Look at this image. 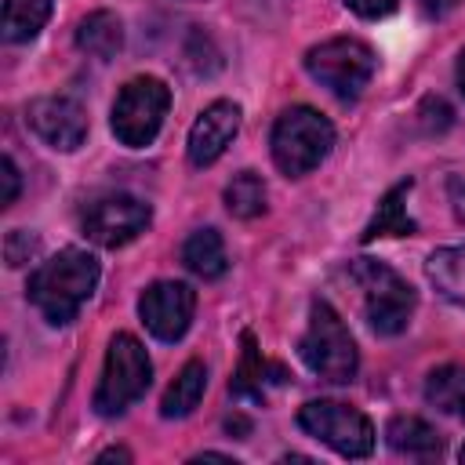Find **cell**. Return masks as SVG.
<instances>
[{
  "mask_svg": "<svg viewBox=\"0 0 465 465\" xmlns=\"http://www.w3.org/2000/svg\"><path fill=\"white\" fill-rule=\"evenodd\" d=\"M345 7L360 18H385L400 7V0H345Z\"/></svg>",
  "mask_w": 465,
  "mask_h": 465,
  "instance_id": "obj_23",
  "label": "cell"
},
{
  "mask_svg": "<svg viewBox=\"0 0 465 465\" xmlns=\"http://www.w3.org/2000/svg\"><path fill=\"white\" fill-rule=\"evenodd\" d=\"M414 4H418V11H421L425 18H432V22H436V18L450 15V11H454L461 0H414Z\"/></svg>",
  "mask_w": 465,
  "mask_h": 465,
  "instance_id": "obj_25",
  "label": "cell"
},
{
  "mask_svg": "<svg viewBox=\"0 0 465 465\" xmlns=\"http://www.w3.org/2000/svg\"><path fill=\"white\" fill-rule=\"evenodd\" d=\"M349 280L363 298V316L374 334H400L411 323L418 298H414V287L396 269L374 258H356L349 265Z\"/></svg>",
  "mask_w": 465,
  "mask_h": 465,
  "instance_id": "obj_3",
  "label": "cell"
},
{
  "mask_svg": "<svg viewBox=\"0 0 465 465\" xmlns=\"http://www.w3.org/2000/svg\"><path fill=\"white\" fill-rule=\"evenodd\" d=\"M425 400L443 414L465 418V367H458V363L436 367L425 378Z\"/></svg>",
  "mask_w": 465,
  "mask_h": 465,
  "instance_id": "obj_20",
  "label": "cell"
},
{
  "mask_svg": "<svg viewBox=\"0 0 465 465\" xmlns=\"http://www.w3.org/2000/svg\"><path fill=\"white\" fill-rule=\"evenodd\" d=\"M461 461H465V447H461Z\"/></svg>",
  "mask_w": 465,
  "mask_h": 465,
  "instance_id": "obj_29",
  "label": "cell"
},
{
  "mask_svg": "<svg viewBox=\"0 0 465 465\" xmlns=\"http://www.w3.org/2000/svg\"><path fill=\"white\" fill-rule=\"evenodd\" d=\"M298 425L312 440H320L331 450H338L341 458H367L374 450V425H371V418L360 414L349 403H338V400H309L298 411Z\"/></svg>",
  "mask_w": 465,
  "mask_h": 465,
  "instance_id": "obj_8",
  "label": "cell"
},
{
  "mask_svg": "<svg viewBox=\"0 0 465 465\" xmlns=\"http://www.w3.org/2000/svg\"><path fill=\"white\" fill-rule=\"evenodd\" d=\"M458 87H461V94H465V51L458 54Z\"/></svg>",
  "mask_w": 465,
  "mask_h": 465,
  "instance_id": "obj_28",
  "label": "cell"
},
{
  "mask_svg": "<svg viewBox=\"0 0 465 465\" xmlns=\"http://www.w3.org/2000/svg\"><path fill=\"white\" fill-rule=\"evenodd\" d=\"M182 262L193 276L200 280H218L225 269H229V258H225V243L218 236V229H196L185 243H182Z\"/></svg>",
  "mask_w": 465,
  "mask_h": 465,
  "instance_id": "obj_15",
  "label": "cell"
},
{
  "mask_svg": "<svg viewBox=\"0 0 465 465\" xmlns=\"http://www.w3.org/2000/svg\"><path fill=\"white\" fill-rule=\"evenodd\" d=\"M113 458H116V461H131V454H127V450H120V447H113V450L98 454V461H113Z\"/></svg>",
  "mask_w": 465,
  "mask_h": 465,
  "instance_id": "obj_27",
  "label": "cell"
},
{
  "mask_svg": "<svg viewBox=\"0 0 465 465\" xmlns=\"http://www.w3.org/2000/svg\"><path fill=\"white\" fill-rule=\"evenodd\" d=\"M305 69L331 94L356 98L371 84V76L378 69V58H374V51L363 40H356V36H334V40H323V44H316V47L305 51Z\"/></svg>",
  "mask_w": 465,
  "mask_h": 465,
  "instance_id": "obj_7",
  "label": "cell"
},
{
  "mask_svg": "<svg viewBox=\"0 0 465 465\" xmlns=\"http://www.w3.org/2000/svg\"><path fill=\"white\" fill-rule=\"evenodd\" d=\"M51 18V0H4V40L29 44Z\"/></svg>",
  "mask_w": 465,
  "mask_h": 465,
  "instance_id": "obj_19",
  "label": "cell"
},
{
  "mask_svg": "<svg viewBox=\"0 0 465 465\" xmlns=\"http://www.w3.org/2000/svg\"><path fill=\"white\" fill-rule=\"evenodd\" d=\"M265 371H272L262 356H258V349H254V338L251 334H243V363H240V371H236V378H232V392L236 396H251V400H262L265 396Z\"/></svg>",
  "mask_w": 465,
  "mask_h": 465,
  "instance_id": "obj_22",
  "label": "cell"
},
{
  "mask_svg": "<svg viewBox=\"0 0 465 465\" xmlns=\"http://www.w3.org/2000/svg\"><path fill=\"white\" fill-rule=\"evenodd\" d=\"M25 124L44 145L58 153H73L87 138V113L76 98H65V94H47V98L29 102Z\"/></svg>",
  "mask_w": 465,
  "mask_h": 465,
  "instance_id": "obj_11",
  "label": "cell"
},
{
  "mask_svg": "<svg viewBox=\"0 0 465 465\" xmlns=\"http://www.w3.org/2000/svg\"><path fill=\"white\" fill-rule=\"evenodd\" d=\"M298 352H302L305 367L312 374H320L323 381L345 385L356 378V367H360L356 341H352L345 320L334 312V305H327L320 298L309 305V327L298 341Z\"/></svg>",
  "mask_w": 465,
  "mask_h": 465,
  "instance_id": "obj_4",
  "label": "cell"
},
{
  "mask_svg": "<svg viewBox=\"0 0 465 465\" xmlns=\"http://www.w3.org/2000/svg\"><path fill=\"white\" fill-rule=\"evenodd\" d=\"M167 109H171V87L163 80L156 76L127 80L113 102V120H109L116 142L127 149H145L160 134Z\"/></svg>",
  "mask_w": 465,
  "mask_h": 465,
  "instance_id": "obj_6",
  "label": "cell"
},
{
  "mask_svg": "<svg viewBox=\"0 0 465 465\" xmlns=\"http://www.w3.org/2000/svg\"><path fill=\"white\" fill-rule=\"evenodd\" d=\"M407 193H411V178L400 182V185H392V189L381 196L374 218H371L367 229H363V243H371V240H378V236H411V232H414V222L407 218V207H403Z\"/></svg>",
  "mask_w": 465,
  "mask_h": 465,
  "instance_id": "obj_18",
  "label": "cell"
},
{
  "mask_svg": "<svg viewBox=\"0 0 465 465\" xmlns=\"http://www.w3.org/2000/svg\"><path fill=\"white\" fill-rule=\"evenodd\" d=\"M272 160L283 174L302 178L312 167H320L334 145V124L316 113L312 105H291L272 124Z\"/></svg>",
  "mask_w": 465,
  "mask_h": 465,
  "instance_id": "obj_2",
  "label": "cell"
},
{
  "mask_svg": "<svg viewBox=\"0 0 465 465\" xmlns=\"http://www.w3.org/2000/svg\"><path fill=\"white\" fill-rule=\"evenodd\" d=\"M76 47L91 58H113L124 47V25L113 11H91L76 25Z\"/></svg>",
  "mask_w": 465,
  "mask_h": 465,
  "instance_id": "obj_16",
  "label": "cell"
},
{
  "mask_svg": "<svg viewBox=\"0 0 465 465\" xmlns=\"http://www.w3.org/2000/svg\"><path fill=\"white\" fill-rule=\"evenodd\" d=\"M203 389H207V367H203V360H189L174 374V381L167 385V392L160 400V414L163 418H185V414H193L196 403L203 400Z\"/></svg>",
  "mask_w": 465,
  "mask_h": 465,
  "instance_id": "obj_14",
  "label": "cell"
},
{
  "mask_svg": "<svg viewBox=\"0 0 465 465\" xmlns=\"http://www.w3.org/2000/svg\"><path fill=\"white\" fill-rule=\"evenodd\" d=\"M193 309H196V291L182 280H156L138 298V316L145 331L160 341H178L193 323Z\"/></svg>",
  "mask_w": 465,
  "mask_h": 465,
  "instance_id": "obj_10",
  "label": "cell"
},
{
  "mask_svg": "<svg viewBox=\"0 0 465 465\" xmlns=\"http://www.w3.org/2000/svg\"><path fill=\"white\" fill-rule=\"evenodd\" d=\"M149 218H153V211L145 200H138L131 193H109L84 211V232L98 247H124L138 232H145Z\"/></svg>",
  "mask_w": 465,
  "mask_h": 465,
  "instance_id": "obj_9",
  "label": "cell"
},
{
  "mask_svg": "<svg viewBox=\"0 0 465 465\" xmlns=\"http://www.w3.org/2000/svg\"><path fill=\"white\" fill-rule=\"evenodd\" d=\"M0 171H4V174H0V178H4L0 207H11V203L18 200V185H22V182H18V167H15V160H11V156H4V160H0Z\"/></svg>",
  "mask_w": 465,
  "mask_h": 465,
  "instance_id": "obj_24",
  "label": "cell"
},
{
  "mask_svg": "<svg viewBox=\"0 0 465 465\" xmlns=\"http://www.w3.org/2000/svg\"><path fill=\"white\" fill-rule=\"evenodd\" d=\"M447 189H450V203H454V218H458V222H465V178H461V174H454V178L447 182Z\"/></svg>",
  "mask_w": 465,
  "mask_h": 465,
  "instance_id": "obj_26",
  "label": "cell"
},
{
  "mask_svg": "<svg viewBox=\"0 0 465 465\" xmlns=\"http://www.w3.org/2000/svg\"><path fill=\"white\" fill-rule=\"evenodd\" d=\"M425 276L432 280V287H436L447 302L465 305V243L432 251L429 262H425Z\"/></svg>",
  "mask_w": 465,
  "mask_h": 465,
  "instance_id": "obj_17",
  "label": "cell"
},
{
  "mask_svg": "<svg viewBox=\"0 0 465 465\" xmlns=\"http://www.w3.org/2000/svg\"><path fill=\"white\" fill-rule=\"evenodd\" d=\"M153 381V363L142 349V341L134 334H113L109 349H105V367H102V381L94 389V411L102 418L124 414L134 400L145 396Z\"/></svg>",
  "mask_w": 465,
  "mask_h": 465,
  "instance_id": "obj_5",
  "label": "cell"
},
{
  "mask_svg": "<svg viewBox=\"0 0 465 465\" xmlns=\"http://www.w3.org/2000/svg\"><path fill=\"white\" fill-rule=\"evenodd\" d=\"M225 207L232 218H258L265 211V182L254 171H240L225 185Z\"/></svg>",
  "mask_w": 465,
  "mask_h": 465,
  "instance_id": "obj_21",
  "label": "cell"
},
{
  "mask_svg": "<svg viewBox=\"0 0 465 465\" xmlns=\"http://www.w3.org/2000/svg\"><path fill=\"white\" fill-rule=\"evenodd\" d=\"M94 287H98V258L80 247H65L33 269L25 294L51 327H65L69 320H76V312L94 294Z\"/></svg>",
  "mask_w": 465,
  "mask_h": 465,
  "instance_id": "obj_1",
  "label": "cell"
},
{
  "mask_svg": "<svg viewBox=\"0 0 465 465\" xmlns=\"http://www.w3.org/2000/svg\"><path fill=\"white\" fill-rule=\"evenodd\" d=\"M385 440H389V447H392L396 454H407V458H432V454H440V447H443L440 432H436L429 421L414 418V414H396V418L385 425Z\"/></svg>",
  "mask_w": 465,
  "mask_h": 465,
  "instance_id": "obj_13",
  "label": "cell"
},
{
  "mask_svg": "<svg viewBox=\"0 0 465 465\" xmlns=\"http://www.w3.org/2000/svg\"><path fill=\"white\" fill-rule=\"evenodd\" d=\"M236 134H240V105L229 102V98L211 102L196 116V124L189 127V145H185L189 163L193 167H211L232 145Z\"/></svg>",
  "mask_w": 465,
  "mask_h": 465,
  "instance_id": "obj_12",
  "label": "cell"
}]
</instances>
